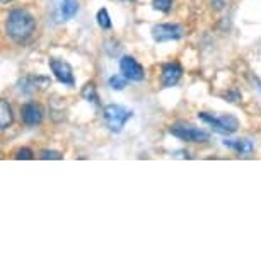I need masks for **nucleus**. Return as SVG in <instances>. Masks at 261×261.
<instances>
[{
  "mask_svg": "<svg viewBox=\"0 0 261 261\" xmlns=\"http://www.w3.org/2000/svg\"><path fill=\"white\" fill-rule=\"evenodd\" d=\"M6 31L16 43H24L36 31V21L24 9H16L9 14L6 22Z\"/></svg>",
  "mask_w": 261,
  "mask_h": 261,
  "instance_id": "nucleus-1",
  "label": "nucleus"
},
{
  "mask_svg": "<svg viewBox=\"0 0 261 261\" xmlns=\"http://www.w3.org/2000/svg\"><path fill=\"white\" fill-rule=\"evenodd\" d=\"M132 116H134V111L121 105H108L102 108V120H105L106 126L115 134L123 130V126L126 125V121Z\"/></svg>",
  "mask_w": 261,
  "mask_h": 261,
  "instance_id": "nucleus-2",
  "label": "nucleus"
},
{
  "mask_svg": "<svg viewBox=\"0 0 261 261\" xmlns=\"http://www.w3.org/2000/svg\"><path fill=\"white\" fill-rule=\"evenodd\" d=\"M198 118L203 123H206V125H210L214 132L222 134V135H230V134H234V132H238V128H239V120L232 115L214 116V115H208V113H198Z\"/></svg>",
  "mask_w": 261,
  "mask_h": 261,
  "instance_id": "nucleus-3",
  "label": "nucleus"
},
{
  "mask_svg": "<svg viewBox=\"0 0 261 261\" xmlns=\"http://www.w3.org/2000/svg\"><path fill=\"white\" fill-rule=\"evenodd\" d=\"M169 132L174 137H178L179 140L193 142V144H205V142H208L210 139V135L206 134V132L200 130V128H196L185 121H178V123H174V125H171Z\"/></svg>",
  "mask_w": 261,
  "mask_h": 261,
  "instance_id": "nucleus-4",
  "label": "nucleus"
},
{
  "mask_svg": "<svg viewBox=\"0 0 261 261\" xmlns=\"http://www.w3.org/2000/svg\"><path fill=\"white\" fill-rule=\"evenodd\" d=\"M152 38L157 43H164V41H176V39L183 38V28L179 24H157L152 28Z\"/></svg>",
  "mask_w": 261,
  "mask_h": 261,
  "instance_id": "nucleus-5",
  "label": "nucleus"
},
{
  "mask_svg": "<svg viewBox=\"0 0 261 261\" xmlns=\"http://www.w3.org/2000/svg\"><path fill=\"white\" fill-rule=\"evenodd\" d=\"M120 70H121V75L125 77L126 81L140 82V81H144V79H145L144 67H142L134 57H128V55L123 57L120 60Z\"/></svg>",
  "mask_w": 261,
  "mask_h": 261,
  "instance_id": "nucleus-6",
  "label": "nucleus"
},
{
  "mask_svg": "<svg viewBox=\"0 0 261 261\" xmlns=\"http://www.w3.org/2000/svg\"><path fill=\"white\" fill-rule=\"evenodd\" d=\"M79 11L77 0H51V12L57 21H70Z\"/></svg>",
  "mask_w": 261,
  "mask_h": 261,
  "instance_id": "nucleus-7",
  "label": "nucleus"
},
{
  "mask_svg": "<svg viewBox=\"0 0 261 261\" xmlns=\"http://www.w3.org/2000/svg\"><path fill=\"white\" fill-rule=\"evenodd\" d=\"M50 68L62 84H65L68 87H73V84H75V81H73V70L67 62L58 60V58H51Z\"/></svg>",
  "mask_w": 261,
  "mask_h": 261,
  "instance_id": "nucleus-8",
  "label": "nucleus"
},
{
  "mask_svg": "<svg viewBox=\"0 0 261 261\" xmlns=\"http://www.w3.org/2000/svg\"><path fill=\"white\" fill-rule=\"evenodd\" d=\"M181 77H183V67L179 65L178 62H171V63H166L162 67V73H161V82L164 87H172L176 86Z\"/></svg>",
  "mask_w": 261,
  "mask_h": 261,
  "instance_id": "nucleus-9",
  "label": "nucleus"
},
{
  "mask_svg": "<svg viewBox=\"0 0 261 261\" xmlns=\"http://www.w3.org/2000/svg\"><path fill=\"white\" fill-rule=\"evenodd\" d=\"M50 84H51V81L48 77L36 75V77H26V79H22V81L19 82V86H22L21 91L24 92V94H31V92L46 89V87H50Z\"/></svg>",
  "mask_w": 261,
  "mask_h": 261,
  "instance_id": "nucleus-10",
  "label": "nucleus"
},
{
  "mask_svg": "<svg viewBox=\"0 0 261 261\" xmlns=\"http://www.w3.org/2000/svg\"><path fill=\"white\" fill-rule=\"evenodd\" d=\"M21 116L26 125H38V123H41L43 120L41 106L36 105V102H26V105L21 108Z\"/></svg>",
  "mask_w": 261,
  "mask_h": 261,
  "instance_id": "nucleus-11",
  "label": "nucleus"
},
{
  "mask_svg": "<svg viewBox=\"0 0 261 261\" xmlns=\"http://www.w3.org/2000/svg\"><path fill=\"white\" fill-rule=\"evenodd\" d=\"M14 115H12V108L7 101L0 99V130H7L12 125Z\"/></svg>",
  "mask_w": 261,
  "mask_h": 261,
  "instance_id": "nucleus-12",
  "label": "nucleus"
},
{
  "mask_svg": "<svg viewBox=\"0 0 261 261\" xmlns=\"http://www.w3.org/2000/svg\"><path fill=\"white\" fill-rule=\"evenodd\" d=\"M224 145L230 147V149H234L236 152H239V154H251V152L254 150V145L253 142L244 139V140H225Z\"/></svg>",
  "mask_w": 261,
  "mask_h": 261,
  "instance_id": "nucleus-13",
  "label": "nucleus"
},
{
  "mask_svg": "<svg viewBox=\"0 0 261 261\" xmlns=\"http://www.w3.org/2000/svg\"><path fill=\"white\" fill-rule=\"evenodd\" d=\"M82 97L86 101H89V102H94V105H97V102H99V96H97V91H96L94 84L89 82V84H86V86H84Z\"/></svg>",
  "mask_w": 261,
  "mask_h": 261,
  "instance_id": "nucleus-14",
  "label": "nucleus"
},
{
  "mask_svg": "<svg viewBox=\"0 0 261 261\" xmlns=\"http://www.w3.org/2000/svg\"><path fill=\"white\" fill-rule=\"evenodd\" d=\"M96 19H97V24H99L101 29H111V19H110V14H108L106 9H99Z\"/></svg>",
  "mask_w": 261,
  "mask_h": 261,
  "instance_id": "nucleus-15",
  "label": "nucleus"
},
{
  "mask_svg": "<svg viewBox=\"0 0 261 261\" xmlns=\"http://www.w3.org/2000/svg\"><path fill=\"white\" fill-rule=\"evenodd\" d=\"M110 87L115 91H123L126 87V81L125 77H120V75H113L110 79Z\"/></svg>",
  "mask_w": 261,
  "mask_h": 261,
  "instance_id": "nucleus-16",
  "label": "nucleus"
},
{
  "mask_svg": "<svg viewBox=\"0 0 261 261\" xmlns=\"http://www.w3.org/2000/svg\"><path fill=\"white\" fill-rule=\"evenodd\" d=\"M152 6H154L155 11H159V12H169L172 7V0H154Z\"/></svg>",
  "mask_w": 261,
  "mask_h": 261,
  "instance_id": "nucleus-17",
  "label": "nucleus"
},
{
  "mask_svg": "<svg viewBox=\"0 0 261 261\" xmlns=\"http://www.w3.org/2000/svg\"><path fill=\"white\" fill-rule=\"evenodd\" d=\"M39 157H41V159H45V161H48V159L60 161L62 159V154H60V152H57V150H43L41 154H39Z\"/></svg>",
  "mask_w": 261,
  "mask_h": 261,
  "instance_id": "nucleus-18",
  "label": "nucleus"
},
{
  "mask_svg": "<svg viewBox=\"0 0 261 261\" xmlns=\"http://www.w3.org/2000/svg\"><path fill=\"white\" fill-rule=\"evenodd\" d=\"M33 150H29V149H21V150H17L16 152V159H26V161H29V159H33Z\"/></svg>",
  "mask_w": 261,
  "mask_h": 261,
  "instance_id": "nucleus-19",
  "label": "nucleus"
},
{
  "mask_svg": "<svg viewBox=\"0 0 261 261\" xmlns=\"http://www.w3.org/2000/svg\"><path fill=\"white\" fill-rule=\"evenodd\" d=\"M212 6H214V9H217V11H222V9L227 7L229 0H210Z\"/></svg>",
  "mask_w": 261,
  "mask_h": 261,
  "instance_id": "nucleus-20",
  "label": "nucleus"
},
{
  "mask_svg": "<svg viewBox=\"0 0 261 261\" xmlns=\"http://www.w3.org/2000/svg\"><path fill=\"white\" fill-rule=\"evenodd\" d=\"M256 84H258V89L261 91V81H259V79H256Z\"/></svg>",
  "mask_w": 261,
  "mask_h": 261,
  "instance_id": "nucleus-21",
  "label": "nucleus"
},
{
  "mask_svg": "<svg viewBox=\"0 0 261 261\" xmlns=\"http://www.w3.org/2000/svg\"><path fill=\"white\" fill-rule=\"evenodd\" d=\"M7 2H12V0H0V4H7Z\"/></svg>",
  "mask_w": 261,
  "mask_h": 261,
  "instance_id": "nucleus-22",
  "label": "nucleus"
}]
</instances>
